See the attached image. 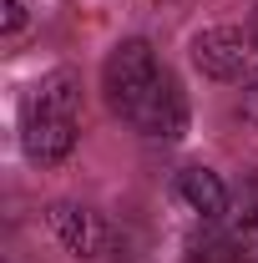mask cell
Returning a JSON list of instances; mask_svg holds the SVG:
<instances>
[{
    "label": "cell",
    "instance_id": "1",
    "mask_svg": "<svg viewBox=\"0 0 258 263\" xmlns=\"http://www.w3.org/2000/svg\"><path fill=\"white\" fill-rule=\"evenodd\" d=\"M81 137V81L71 71H56L26 97L21 111V142H26V157L41 167L66 162L71 147Z\"/></svg>",
    "mask_w": 258,
    "mask_h": 263
},
{
    "label": "cell",
    "instance_id": "2",
    "mask_svg": "<svg viewBox=\"0 0 258 263\" xmlns=\"http://www.w3.org/2000/svg\"><path fill=\"white\" fill-rule=\"evenodd\" d=\"M157 81H162V66H157V56H152L147 41H122L106 56V71H101V86H106L112 111H122L127 122L142 111V101L152 97Z\"/></svg>",
    "mask_w": 258,
    "mask_h": 263
},
{
    "label": "cell",
    "instance_id": "3",
    "mask_svg": "<svg viewBox=\"0 0 258 263\" xmlns=\"http://www.w3.org/2000/svg\"><path fill=\"white\" fill-rule=\"evenodd\" d=\"M132 127L147 132V137H157V142H177V137L188 132V97H182L177 76L162 71V81L152 86V97L142 101V111L132 117Z\"/></svg>",
    "mask_w": 258,
    "mask_h": 263
},
{
    "label": "cell",
    "instance_id": "4",
    "mask_svg": "<svg viewBox=\"0 0 258 263\" xmlns=\"http://www.w3.org/2000/svg\"><path fill=\"white\" fill-rule=\"evenodd\" d=\"M193 61L213 81H238L243 66H248V41H243V31H233V26H213V31H202L193 41Z\"/></svg>",
    "mask_w": 258,
    "mask_h": 263
},
{
    "label": "cell",
    "instance_id": "5",
    "mask_svg": "<svg viewBox=\"0 0 258 263\" xmlns=\"http://www.w3.org/2000/svg\"><path fill=\"white\" fill-rule=\"evenodd\" d=\"M51 228H56V238H61L71 253H81V258H97L101 248L112 243V228L101 223V213L76 208V202H56V208H51Z\"/></svg>",
    "mask_w": 258,
    "mask_h": 263
},
{
    "label": "cell",
    "instance_id": "6",
    "mask_svg": "<svg viewBox=\"0 0 258 263\" xmlns=\"http://www.w3.org/2000/svg\"><path fill=\"white\" fill-rule=\"evenodd\" d=\"M177 193H182V202H188L193 213H202L208 223L228 213V187H223V177L208 172V167H182V172H177Z\"/></svg>",
    "mask_w": 258,
    "mask_h": 263
},
{
    "label": "cell",
    "instance_id": "7",
    "mask_svg": "<svg viewBox=\"0 0 258 263\" xmlns=\"http://www.w3.org/2000/svg\"><path fill=\"white\" fill-rule=\"evenodd\" d=\"M0 10H5V15H0V31L5 35H15L26 26V5H21V0H0Z\"/></svg>",
    "mask_w": 258,
    "mask_h": 263
},
{
    "label": "cell",
    "instance_id": "8",
    "mask_svg": "<svg viewBox=\"0 0 258 263\" xmlns=\"http://www.w3.org/2000/svg\"><path fill=\"white\" fill-rule=\"evenodd\" d=\"M193 263H228V243H208V248H197Z\"/></svg>",
    "mask_w": 258,
    "mask_h": 263
},
{
    "label": "cell",
    "instance_id": "9",
    "mask_svg": "<svg viewBox=\"0 0 258 263\" xmlns=\"http://www.w3.org/2000/svg\"><path fill=\"white\" fill-rule=\"evenodd\" d=\"M243 117H248V122L258 127V81L248 86V97H243Z\"/></svg>",
    "mask_w": 258,
    "mask_h": 263
},
{
    "label": "cell",
    "instance_id": "10",
    "mask_svg": "<svg viewBox=\"0 0 258 263\" xmlns=\"http://www.w3.org/2000/svg\"><path fill=\"white\" fill-rule=\"evenodd\" d=\"M253 263H258V258H253Z\"/></svg>",
    "mask_w": 258,
    "mask_h": 263
}]
</instances>
